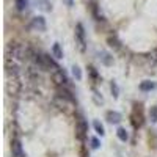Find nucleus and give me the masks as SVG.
Instances as JSON below:
<instances>
[{
    "instance_id": "obj_16",
    "label": "nucleus",
    "mask_w": 157,
    "mask_h": 157,
    "mask_svg": "<svg viewBox=\"0 0 157 157\" xmlns=\"http://www.w3.org/2000/svg\"><path fill=\"white\" fill-rule=\"evenodd\" d=\"M116 135H118V138H120L121 141H127V140H129V134H127V130H126L124 127H118Z\"/></svg>"
},
{
    "instance_id": "obj_24",
    "label": "nucleus",
    "mask_w": 157,
    "mask_h": 157,
    "mask_svg": "<svg viewBox=\"0 0 157 157\" xmlns=\"http://www.w3.org/2000/svg\"><path fill=\"white\" fill-rule=\"evenodd\" d=\"M93 98H94V101H96V104H102L104 102V99H102V96H99V93L96 90H93Z\"/></svg>"
},
{
    "instance_id": "obj_6",
    "label": "nucleus",
    "mask_w": 157,
    "mask_h": 157,
    "mask_svg": "<svg viewBox=\"0 0 157 157\" xmlns=\"http://www.w3.org/2000/svg\"><path fill=\"white\" fill-rule=\"evenodd\" d=\"M52 82H54L57 86H64L66 85V82H68V75L64 74V71L63 69H55L54 72H52Z\"/></svg>"
},
{
    "instance_id": "obj_26",
    "label": "nucleus",
    "mask_w": 157,
    "mask_h": 157,
    "mask_svg": "<svg viewBox=\"0 0 157 157\" xmlns=\"http://www.w3.org/2000/svg\"><path fill=\"white\" fill-rule=\"evenodd\" d=\"M152 58H154V63L157 64V55H155V57H152Z\"/></svg>"
},
{
    "instance_id": "obj_4",
    "label": "nucleus",
    "mask_w": 157,
    "mask_h": 157,
    "mask_svg": "<svg viewBox=\"0 0 157 157\" xmlns=\"http://www.w3.org/2000/svg\"><path fill=\"white\" fill-rule=\"evenodd\" d=\"M86 134H88V123L85 121V118L80 116L77 120V124H75V135L78 140H85Z\"/></svg>"
},
{
    "instance_id": "obj_15",
    "label": "nucleus",
    "mask_w": 157,
    "mask_h": 157,
    "mask_svg": "<svg viewBox=\"0 0 157 157\" xmlns=\"http://www.w3.org/2000/svg\"><path fill=\"white\" fill-rule=\"evenodd\" d=\"M52 55H54L57 60H61L63 58V49L58 43H55L54 46H52Z\"/></svg>"
},
{
    "instance_id": "obj_14",
    "label": "nucleus",
    "mask_w": 157,
    "mask_h": 157,
    "mask_svg": "<svg viewBox=\"0 0 157 157\" xmlns=\"http://www.w3.org/2000/svg\"><path fill=\"white\" fill-rule=\"evenodd\" d=\"M86 69H88V75L91 77V80H93L94 83H98V82L101 80V75H99V72H98V69H96L94 66H88Z\"/></svg>"
},
{
    "instance_id": "obj_21",
    "label": "nucleus",
    "mask_w": 157,
    "mask_h": 157,
    "mask_svg": "<svg viewBox=\"0 0 157 157\" xmlns=\"http://www.w3.org/2000/svg\"><path fill=\"white\" fill-rule=\"evenodd\" d=\"M14 2H16V8L17 10H25V8H27V5H29V0H14Z\"/></svg>"
},
{
    "instance_id": "obj_17",
    "label": "nucleus",
    "mask_w": 157,
    "mask_h": 157,
    "mask_svg": "<svg viewBox=\"0 0 157 157\" xmlns=\"http://www.w3.org/2000/svg\"><path fill=\"white\" fill-rule=\"evenodd\" d=\"M36 3L43 11H52V5H50V2H47V0H36Z\"/></svg>"
},
{
    "instance_id": "obj_13",
    "label": "nucleus",
    "mask_w": 157,
    "mask_h": 157,
    "mask_svg": "<svg viewBox=\"0 0 157 157\" xmlns=\"http://www.w3.org/2000/svg\"><path fill=\"white\" fill-rule=\"evenodd\" d=\"M138 88H140L141 91H152V90L157 88V83H155V82H151V80H143Z\"/></svg>"
},
{
    "instance_id": "obj_3",
    "label": "nucleus",
    "mask_w": 157,
    "mask_h": 157,
    "mask_svg": "<svg viewBox=\"0 0 157 157\" xmlns=\"http://www.w3.org/2000/svg\"><path fill=\"white\" fill-rule=\"evenodd\" d=\"M130 123L135 129L141 127L143 123H145V115H143V109L141 105H135L134 110H132V115H130Z\"/></svg>"
},
{
    "instance_id": "obj_12",
    "label": "nucleus",
    "mask_w": 157,
    "mask_h": 157,
    "mask_svg": "<svg viewBox=\"0 0 157 157\" xmlns=\"http://www.w3.org/2000/svg\"><path fill=\"white\" fill-rule=\"evenodd\" d=\"M99 60L105 64V66H112V64H113V57L109 54V52H105V50L99 52Z\"/></svg>"
},
{
    "instance_id": "obj_19",
    "label": "nucleus",
    "mask_w": 157,
    "mask_h": 157,
    "mask_svg": "<svg viewBox=\"0 0 157 157\" xmlns=\"http://www.w3.org/2000/svg\"><path fill=\"white\" fill-rule=\"evenodd\" d=\"M93 126H94V130H96V134H98V135H101V137H102L104 134H105V130H104V126H102L99 121H94V123H93Z\"/></svg>"
},
{
    "instance_id": "obj_8",
    "label": "nucleus",
    "mask_w": 157,
    "mask_h": 157,
    "mask_svg": "<svg viewBox=\"0 0 157 157\" xmlns=\"http://www.w3.org/2000/svg\"><path fill=\"white\" fill-rule=\"evenodd\" d=\"M11 152H13V157H25V152H24L21 140L14 138L11 141Z\"/></svg>"
},
{
    "instance_id": "obj_23",
    "label": "nucleus",
    "mask_w": 157,
    "mask_h": 157,
    "mask_svg": "<svg viewBox=\"0 0 157 157\" xmlns=\"http://www.w3.org/2000/svg\"><path fill=\"white\" fill-rule=\"evenodd\" d=\"M90 141H91V148H93V149H99L101 148V141H99L98 137H93Z\"/></svg>"
},
{
    "instance_id": "obj_1",
    "label": "nucleus",
    "mask_w": 157,
    "mask_h": 157,
    "mask_svg": "<svg viewBox=\"0 0 157 157\" xmlns=\"http://www.w3.org/2000/svg\"><path fill=\"white\" fill-rule=\"evenodd\" d=\"M22 90V83L19 82V78L14 77V75H8V80L5 83V91L6 94L10 96H17Z\"/></svg>"
},
{
    "instance_id": "obj_25",
    "label": "nucleus",
    "mask_w": 157,
    "mask_h": 157,
    "mask_svg": "<svg viewBox=\"0 0 157 157\" xmlns=\"http://www.w3.org/2000/svg\"><path fill=\"white\" fill-rule=\"evenodd\" d=\"M63 3L66 5L68 8H72L74 6V0H63Z\"/></svg>"
},
{
    "instance_id": "obj_10",
    "label": "nucleus",
    "mask_w": 157,
    "mask_h": 157,
    "mask_svg": "<svg viewBox=\"0 0 157 157\" xmlns=\"http://www.w3.org/2000/svg\"><path fill=\"white\" fill-rule=\"evenodd\" d=\"M105 118H107V121L110 123V124H118L121 120H123V115L120 113V112H115V110H109L107 112V115H105Z\"/></svg>"
},
{
    "instance_id": "obj_22",
    "label": "nucleus",
    "mask_w": 157,
    "mask_h": 157,
    "mask_svg": "<svg viewBox=\"0 0 157 157\" xmlns=\"http://www.w3.org/2000/svg\"><path fill=\"white\" fill-rule=\"evenodd\" d=\"M72 75L77 78V80H82V71L78 66H72Z\"/></svg>"
},
{
    "instance_id": "obj_7",
    "label": "nucleus",
    "mask_w": 157,
    "mask_h": 157,
    "mask_svg": "<svg viewBox=\"0 0 157 157\" xmlns=\"http://www.w3.org/2000/svg\"><path fill=\"white\" fill-rule=\"evenodd\" d=\"M32 29L33 30H38V32H46V29H47L46 19L43 16H35L32 19Z\"/></svg>"
},
{
    "instance_id": "obj_20",
    "label": "nucleus",
    "mask_w": 157,
    "mask_h": 157,
    "mask_svg": "<svg viewBox=\"0 0 157 157\" xmlns=\"http://www.w3.org/2000/svg\"><path fill=\"white\" fill-rule=\"evenodd\" d=\"M110 90H112V94H113V98H115V99H116L118 96H120V88H118L116 82H112V83H110Z\"/></svg>"
},
{
    "instance_id": "obj_2",
    "label": "nucleus",
    "mask_w": 157,
    "mask_h": 157,
    "mask_svg": "<svg viewBox=\"0 0 157 157\" xmlns=\"http://www.w3.org/2000/svg\"><path fill=\"white\" fill-rule=\"evenodd\" d=\"M75 43L80 52L86 50V35H85V27L82 22H77L75 25Z\"/></svg>"
},
{
    "instance_id": "obj_11",
    "label": "nucleus",
    "mask_w": 157,
    "mask_h": 157,
    "mask_svg": "<svg viewBox=\"0 0 157 157\" xmlns=\"http://www.w3.org/2000/svg\"><path fill=\"white\" fill-rule=\"evenodd\" d=\"M107 44H109V47H112L113 50H120V49H121V41L118 39L116 35H110V36L107 38Z\"/></svg>"
},
{
    "instance_id": "obj_18",
    "label": "nucleus",
    "mask_w": 157,
    "mask_h": 157,
    "mask_svg": "<svg viewBox=\"0 0 157 157\" xmlns=\"http://www.w3.org/2000/svg\"><path fill=\"white\" fill-rule=\"evenodd\" d=\"M149 121H151L152 124L157 123V107H155V105L149 109Z\"/></svg>"
},
{
    "instance_id": "obj_5",
    "label": "nucleus",
    "mask_w": 157,
    "mask_h": 157,
    "mask_svg": "<svg viewBox=\"0 0 157 157\" xmlns=\"http://www.w3.org/2000/svg\"><path fill=\"white\" fill-rule=\"evenodd\" d=\"M5 71H6V75H14V77H17L19 72H21V68L17 66V63L14 61V58L5 57Z\"/></svg>"
},
{
    "instance_id": "obj_9",
    "label": "nucleus",
    "mask_w": 157,
    "mask_h": 157,
    "mask_svg": "<svg viewBox=\"0 0 157 157\" xmlns=\"http://www.w3.org/2000/svg\"><path fill=\"white\" fill-rule=\"evenodd\" d=\"M57 96L64 99V101H68V102H75V98L72 96V93L68 90V88H64V86H58V91H57Z\"/></svg>"
}]
</instances>
